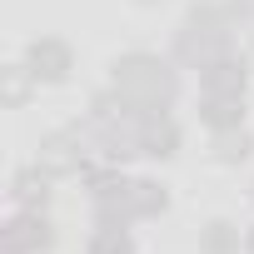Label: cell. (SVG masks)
<instances>
[{"mask_svg": "<svg viewBox=\"0 0 254 254\" xmlns=\"http://www.w3.org/2000/svg\"><path fill=\"white\" fill-rule=\"evenodd\" d=\"M90 155H95V150L85 145V135L70 125V130L40 140V160H35V165H40L50 180H70V175H85V170H90Z\"/></svg>", "mask_w": 254, "mask_h": 254, "instance_id": "cell-4", "label": "cell"}, {"mask_svg": "<svg viewBox=\"0 0 254 254\" xmlns=\"http://www.w3.org/2000/svg\"><path fill=\"white\" fill-rule=\"evenodd\" d=\"M135 135H140V155H150V160H170L180 150V125L170 120V110H145Z\"/></svg>", "mask_w": 254, "mask_h": 254, "instance_id": "cell-7", "label": "cell"}, {"mask_svg": "<svg viewBox=\"0 0 254 254\" xmlns=\"http://www.w3.org/2000/svg\"><path fill=\"white\" fill-rule=\"evenodd\" d=\"M90 254H135V239L125 224H100L90 234Z\"/></svg>", "mask_w": 254, "mask_h": 254, "instance_id": "cell-11", "label": "cell"}, {"mask_svg": "<svg viewBox=\"0 0 254 254\" xmlns=\"http://www.w3.org/2000/svg\"><path fill=\"white\" fill-rule=\"evenodd\" d=\"M244 249H249V254H254V229H249V234H244Z\"/></svg>", "mask_w": 254, "mask_h": 254, "instance_id": "cell-15", "label": "cell"}, {"mask_svg": "<svg viewBox=\"0 0 254 254\" xmlns=\"http://www.w3.org/2000/svg\"><path fill=\"white\" fill-rule=\"evenodd\" d=\"M234 249H239V229L229 219H214L204 229V254H234Z\"/></svg>", "mask_w": 254, "mask_h": 254, "instance_id": "cell-12", "label": "cell"}, {"mask_svg": "<svg viewBox=\"0 0 254 254\" xmlns=\"http://www.w3.org/2000/svg\"><path fill=\"white\" fill-rule=\"evenodd\" d=\"M110 85L125 90L140 110H170V100L180 95V75L170 60L150 55V50H135V55H120L110 65Z\"/></svg>", "mask_w": 254, "mask_h": 254, "instance_id": "cell-2", "label": "cell"}, {"mask_svg": "<svg viewBox=\"0 0 254 254\" xmlns=\"http://www.w3.org/2000/svg\"><path fill=\"white\" fill-rule=\"evenodd\" d=\"M199 85H204V95H244V85H249V65H244V55H219V60H209L204 70H199Z\"/></svg>", "mask_w": 254, "mask_h": 254, "instance_id": "cell-8", "label": "cell"}, {"mask_svg": "<svg viewBox=\"0 0 254 254\" xmlns=\"http://www.w3.org/2000/svg\"><path fill=\"white\" fill-rule=\"evenodd\" d=\"M254 145H249V135H244V125L239 130H224V135H214V155L224 160V165H234V160H244Z\"/></svg>", "mask_w": 254, "mask_h": 254, "instance_id": "cell-13", "label": "cell"}, {"mask_svg": "<svg viewBox=\"0 0 254 254\" xmlns=\"http://www.w3.org/2000/svg\"><path fill=\"white\" fill-rule=\"evenodd\" d=\"M85 180L95 190V219L100 224H135V219H155L170 209V194L155 180H125L115 170H85Z\"/></svg>", "mask_w": 254, "mask_h": 254, "instance_id": "cell-1", "label": "cell"}, {"mask_svg": "<svg viewBox=\"0 0 254 254\" xmlns=\"http://www.w3.org/2000/svg\"><path fill=\"white\" fill-rule=\"evenodd\" d=\"M229 35H234V25H229L224 5H194V10L185 15L180 35H175V60L204 70L209 60L229 55Z\"/></svg>", "mask_w": 254, "mask_h": 254, "instance_id": "cell-3", "label": "cell"}, {"mask_svg": "<svg viewBox=\"0 0 254 254\" xmlns=\"http://www.w3.org/2000/svg\"><path fill=\"white\" fill-rule=\"evenodd\" d=\"M140 5H155V0H140Z\"/></svg>", "mask_w": 254, "mask_h": 254, "instance_id": "cell-16", "label": "cell"}, {"mask_svg": "<svg viewBox=\"0 0 254 254\" xmlns=\"http://www.w3.org/2000/svg\"><path fill=\"white\" fill-rule=\"evenodd\" d=\"M10 194H15L20 209H45V199H50V175H45L40 165H30V170H20V175L10 180Z\"/></svg>", "mask_w": 254, "mask_h": 254, "instance_id": "cell-10", "label": "cell"}, {"mask_svg": "<svg viewBox=\"0 0 254 254\" xmlns=\"http://www.w3.org/2000/svg\"><path fill=\"white\" fill-rule=\"evenodd\" d=\"M50 239H55L50 219H45L40 209H20V214L5 224V234H0V249H5V254H45Z\"/></svg>", "mask_w": 254, "mask_h": 254, "instance_id": "cell-5", "label": "cell"}, {"mask_svg": "<svg viewBox=\"0 0 254 254\" xmlns=\"http://www.w3.org/2000/svg\"><path fill=\"white\" fill-rule=\"evenodd\" d=\"M199 120L209 125L214 135H224V130H239V125H244V95H204V110H199Z\"/></svg>", "mask_w": 254, "mask_h": 254, "instance_id": "cell-9", "label": "cell"}, {"mask_svg": "<svg viewBox=\"0 0 254 254\" xmlns=\"http://www.w3.org/2000/svg\"><path fill=\"white\" fill-rule=\"evenodd\" d=\"M30 80H35V75H30L25 65H10V70H5V105H10V110H20V105L30 100Z\"/></svg>", "mask_w": 254, "mask_h": 254, "instance_id": "cell-14", "label": "cell"}, {"mask_svg": "<svg viewBox=\"0 0 254 254\" xmlns=\"http://www.w3.org/2000/svg\"><path fill=\"white\" fill-rule=\"evenodd\" d=\"M25 70H30L40 85H60V80H70L75 55H70V45H65V40L40 35V40H30V50H25Z\"/></svg>", "mask_w": 254, "mask_h": 254, "instance_id": "cell-6", "label": "cell"}]
</instances>
